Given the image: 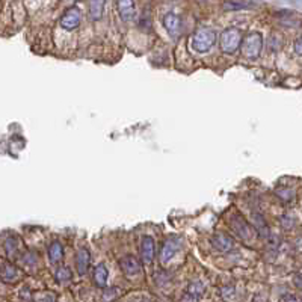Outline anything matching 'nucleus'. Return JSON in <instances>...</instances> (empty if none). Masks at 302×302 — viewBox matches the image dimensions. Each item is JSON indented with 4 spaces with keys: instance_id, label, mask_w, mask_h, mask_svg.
Here are the masks:
<instances>
[{
    "instance_id": "f257e3e1",
    "label": "nucleus",
    "mask_w": 302,
    "mask_h": 302,
    "mask_svg": "<svg viewBox=\"0 0 302 302\" xmlns=\"http://www.w3.org/2000/svg\"><path fill=\"white\" fill-rule=\"evenodd\" d=\"M216 43V32L210 28H199L192 35V49L196 53H207Z\"/></svg>"
},
{
    "instance_id": "f03ea898",
    "label": "nucleus",
    "mask_w": 302,
    "mask_h": 302,
    "mask_svg": "<svg viewBox=\"0 0 302 302\" xmlns=\"http://www.w3.org/2000/svg\"><path fill=\"white\" fill-rule=\"evenodd\" d=\"M242 33L237 28H228L225 29L219 36V46L220 50L224 53H234L236 50H239V47L242 46Z\"/></svg>"
},
{
    "instance_id": "7ed1b4c3",
    "label": "nucleus",
    "mask_w": 302,
    "mask_h": 302,
    "mask_svg": "<svg viewBox=\"0 0 302 302\" xmlns=\"http://www.w3.org/2000/svg\"><path fill=\"white\" fill-rule=\"evenodd\" d=\"M242 55L245 56L247 59H257L258 56L261 55L263 50V36L258 32H252L247 35L242 39V46H240Z\"/></svg>"
},
{
    "instance_id": "20e7f679",
    "label": "nucleus",
    "mask_w": 302,
    "mask_h": 302,
    "mask_svg": "<svg viewBox=\"0 0 302 302\" xmlns=\"http://www.w3.org/2000/svg\"><path fill=\"white\" fill-rule=\"evenodd\" d=\"M230 227H231V230L236 233V236L240 239V240H244L245 244L248 245H251V242L255 239V228H252L249 224H248L247 220L244 219V216L242 215H234L231 220H230Z\"/></svg>"
},
{
    "instance_id": "39448f33",
    "label": "nucleus",
    "mask_w": 302,
    "mask_h": 302,
    "mask_svg": "<svg viewBox=\"0 0 302 302\" xmlns=\"http://www.w3.org/2000/svg\"><path fill=\"white\" fill-rule=\"evenodd\" d=\"M59 25L65 30H74L80 25V11L77 8H70L64 12L59 20Z\"/></svg>"
},
{
    "instance_id": "423d86ee",
    "label": "nucleus",
    "mask_w": 302,
    "mask_h": 302,
    "mask_svg": "<svg viewBox=\"0 0 302 302\" xmlns=\"http://www.w3.org/2000/svg\"><path fill=\"white\" fill-rule=\"evenodd\" d=\"M116 9L123 22H132L136 18L135 0H116Z\"/></svg>"
},
{
    "instance_id": "0eeeda50",
    "label": "nucleus",
    "mask_w": 302,
    "mask_h": 302,
    "mask_svg": "<svg viewBox=\"0 0 302 302\" xmlns=\"http://www.w3.org/2000/svg\"><path fill=\"white\" fill-rule=\"evenodd\" d=\"M119 268L127 276H135L142 271V265L133 255H126L119 260Z\"/></svg>"
},
{
    "instance_id": "6e6552de",
    "label": "nucleus",
    "mask_w": 302,
    "mask_h": 302,
    "mask_svg": "<svg viewBox=\"0 0 302 302\" xmlns=\"http://www.w3.org/2000/svg\"><path fill=\"white\" fill-rule=\"evenodd\" d=\"M140 258L144 265H150L154 258V239L151 236H144L140 240Z\"/></svg>"
},
{
    "instance_id": "1a4fd4ad",
    "label": "nucleus",
    "mask_w": 302,
    "mask_h": 302,
    "mask_svg": "<svg viewBox=\"0 0 302 302\" xmlns=\"http://www.w3.org/2000/svg\"><path fill=\"white\" fill-rule=\"evenodd\" d=\"M212 245L220 252H228L234 248V239L225 233H218L212 237Z\"/></svg>"
},
{
    "instance_id": "9d476101",
    "label": "nucleus",
    "mask_w": 302,
    "mask_h": 302,
    "mask_svg": "<svg viewBox=\"0 0 302 302\" xmlns=\"http://www.w3.org/2000/svg\"><path fill=\"white\" fill-rule=\"evenodd\" d=\"M178 248H180V240L178 239L171 237V239L165 240V244L162 245V249H160V261L164 265L168 263L175 255V252H177Z\"/></svg>"
},
{
    "instance_id": "9b49d317",
    "label": "nucleus",
    "mask_w": 302,
    "mask_h": 302,
    "mask_svg": "<svg viewBox=\"0 0 302 302\" xmlns=\"http://www.w3.org/2000/svg\"><path fill=\"white\" fill-rule=\"evenodd\" d=\"M164 26L168 30V33L171 36H177L180 32V26H182V20L177 14L174 12H168L164 17Z\"/></svg>"
},
{
    "instance_id": "f8f14e48",
    "label": "nucleus",
    "mask_w": 302,
    "mask_h": 302,
    "mask_svg": "<svg viewBox=\"0 0 302 302\" xmlns=\"http://www.w3.org/2000/svg\"><path fill=\"white\" fill-rule=\"evenodd\" d=\"M0 276H2V281H3V283H14V281H17V278L20 276V272H18V269H17L14 265L8 263V261H5V260H2Z\"/></svg>"
},
{
    "instance_id": "ddd939ff",
    "label": "nucleus",
    "mask_w": 302,
    "mask_h": 302,
    "mask_svg": "<svg viewBox=\"0 0 302 302\" xmlns=\"http://www.w3.org/2000/svg\"><path fill=\"white\" fill-rule=\"evenodd\" d=\"M89 265H91V255L88 252V249H80L77 254H76V268H77V272L80 275H85L89 269Z\"/></svg>"
},
{
    "instance_id": "4468645a",
    "label": "nucleus",
    "mask_w": 302,
    "mask_h": 302,
    "mask_svg": "<svg viewBox=\"0 0 302 302\" xmlns=\"http://www.w3.org/2000/svg\"><path fill=\"white\" fill-rule=\"evenodd\" d=\"M106 0H89V18L97 22L103 17Z\"/></svg>"
},
{
    "instance_id": "2eb2a0df",
    "label": "nucleus",
    "mask_w": 302,
    "mask_h": 302,
    "mask_svg": "<svg viewBox=\"0 0 302 302\" xmlns=\"http://www.w3.org/2000/svg\"><path fill=\"white\" fill-rule=\"evenodd\" d=\"M108 276H109V272H108V268H106V265L105 263H100L97 268H95V271H94V284L97 286V287H106V284H108Z\"/></svg>"
},
{
    "instance_id": "dca6fc26",
    "label": "nucleus",
    "mask_w": 302,
    "mask_h": 302,
    "mask_svg": "<svg viewBox=\"0 0 302 302\" xmlns=\"http://www.w3.org/2000/svg\"><path fill=\"white\" fill-rule=\"evenodd\" d=\"M252 6H254V3L251 0H227L224 3L225 11H242V9H248Z\"/></svg>"
},
{
    "instance_id": "f3484780",
    "label": "nucleus",
    "mask_w": 302,
    "mask_h": 302,
    "mask_svg": "<svg viewBox=\"0 0 302 302\" xmlns=\"http://www.w3.org/2000/svg\"><path fill=\"white\" fill-rule=\"evenodd\" d=\"M252 224H254V228L257 230V233L263 237H268L269 236V227L266 225V222L263 219V216L260 213H254L252 215Z\"/></svg>"
},
{
    "instance_id": "a211bd4d",
    "label": "nucleus",
    "mask_w": 302,
    "mask_h": 302,
    "mask_svg": "<svg viewBox=\"0 0 302 302\" xmlns=\"http://www.w3.org/2000/svg\"><path fill=\"white\" fill-rule=\"evenodd\" d=\"M64 257V248L59 242H52L49 247V258L52 263H59Z\"/></svg>"
},
{
    "instance_id": "6ab92c4d",
    "label": "nucleus",
    "mask_w": 302,
    "mask_h": 302,
    "mask_svg": "<svg viewBox=\"0 0 302 302\" xmlns=\"http://www.w3.org/2000/svg\"><path fill=\"white\" fill-rule=\"evenodd\" d=\"M17 248H18V240H17V237L9 236V239L5 240V249H6L8 254H15Z\"/></svg>"
},
{
    "instance_id": "aec40b11",
    "label": "nucleus",
    "mask_w": 302,
    "mask_h": 302,
    "mask_svg": "<svg viewBox=\"0 0 302 302\" xmlns=\"http://www.w3.org/2000/svg\"><path fill=\"white\" fill-rule=\"evenodd\" d=\"M56 279L61 281V283L71 279V271H70L68 268H59V269L56 271Z\"/></svg>"
},
{
    "instance_id": "412c9836",
    "label": "nucleus",
    "mask_w": 302,
    "mask_h": 302,
    "mask_svg": "<svg viewBox=\"0 0 302 302\" xmlns=\"http://www.w3.org/2000/svg\"><path fill=\"white\" fill-rule=\"evenodd\" d=\"M33 299H35V301H44V302H53L56 299V296L55 295H52V293H49V292H47V293H46V292H38V293H35V295H33Z\"/></svg>"
},
{
    "instance_id": "4be33fe9",
    "label": "nucleus",
    "mask_w": 302,
    "mask_h": 302,
    "mask_svg": "<svg viewBox=\"0 0 302 302\" xmlns=\"http://www.w3.org/2000/svg\"><path fill=\"white\" fill-rule=\"evenodd\" d=\"M276 193H278V196L283 198L284 201H292V199L295 198V192H293L292 189H278Z\"/></svg>"
},
{
    "instance_id": "5701e85b",
    "label": "nucleus",
    "mask_w": 302,
    "mask_h": 302,
    "mask_svg": "<svg viewBox=\"0 0 302 302\" xmlns=\"http://www.w3.org/2000/svg\"><path fill=\"white\" fill-rule=\"evenodd\" d=\"M203 292H204V287H203L201 283H193L192 286L189 287V293H192V295H201Z\"/></svg>"
},
{
    "instance_id": "b1692460",
    "label": "nucleus",
    "mask_w": 302,
    "mask_h": 302,
    "mask_svg": "<svg viewBox=\"0 0 302 302\" xmlns=\"http://www.w3.org/2000/svg\"><path fill=\"white\" fill-rule=\"evenodd\" d=\"M295 53L302 56V35L295 41Z\"/></svg>"
},
{
    "instance_id": "393cba45",
    "label": "nucleus",
    "mask_w": 302,
    "mask_h": 302,
    "mask_svg": "<svg viewBox=\"0 0 302 302\" xmlns=\"http://www.w3.org/2000/svg\"><path fill=\"white\" fill-rule=\"evenodd\" d=\"M295 286L302 290V275H296L295 276Z\"/></svg>"
},
{
    "instance_id": "a878e982",
    "label": "nucleus",
    "mask_w": 302,
    "mask_h": 302,
    "mask_svg": "<svg viewBox=\"0 0 302 302\" xmlns=\"http://www.w3.org/2000/svg\"><path fill=\"white\" fill-rule=\"evenodd\" d=\"M281 301H298V298L293 296V295H284V296L281 298Z\"/></svg>"
}]
</instances>
